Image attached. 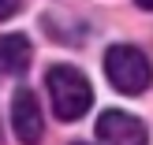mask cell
Returning <instances> with one entry per match:
<instances>
[{
    "label": "cell",
    "instance_id": "obj_5",
    "mask_svg": "<svg viewBox=\"0 0 153 145\" xmlns=\"http://www.w3.org/2000/svg\"><path fill=\"white\" fill-rule=\"evenodd\" d=\"M34 60V49L22 34H4L0 37V74H22Z\"/></svg>",
    "mask_w": 153,
    "mask_h": 145
},
{
    "label": "cell",
    "instance_id": "obj_4",
    "mask_svg": "<svg viewBox=\"0 0 153 145\" xmlns=\"http://www.w3.org/2000/svg\"><path fill=\"white\" fill-rule=\"evenodd\" d=\"M97 141L101 145H146L149 134H146V127H142V119L108 108L97 119Z\"/></svg>",
    "mask_w": 153,
    "mask_h": 145
},
{
    "label": "cell",
    "instance_id": "obj_7",
    "mask_svg": "<svg viewBox=\"0 0 153 145\" xmlns=\"http://www.w3.org/2000/svg\"><path fill=\"white\" fill-rule=\"evenodd\" d=\"M134 4H138V7H149V11H153V0H134Z\"/></svg>",
    "mask_w": 153,
    "mask_h": 145
},
{
    "label": "cell",
    "instance_id": "obj_6",
    "mask_svg": "<svg viewBox=\"0 0 153 145\" xmlns=\"http://www.w3.org/2000/svg\"><path fill=\"white\" fill-rule=\"evenodd\" d=\"M19 7H22V0H0V22H4V19H11Z\"/></svg>",
    "mask_w": 153,
    "mask_h": 145
},
{
    "label": "cell",
    "instance_id": "obj_1",
    "mask_svg": "<svg viewBox=\"0 0 153 145\" xmlns=\"http://www.w3.org/2000/svg\"><path fill=\"white\" fill-rule=\"evenodd\" d=\"M45 89H49L52 116L64 119V123L82 119L90 112V104H94V89H90L86 74H82L79 67H67V63L49 67V74H45Z\"/></svg>",
    "mask_w": 153,
    "mask_h": 145
},
{
    "label": "cell",
    "instance_id": "obj_2",
    "mask_svg": "<svg viewBox=\"0 0 153 145\" xmlns=\"http://www.w3.org/2000/svg\"><path fill=\"white\" fill-rule=\"evenodd\" d=\"M105 78H108L112 89L134 97V93H146L149 89L153 67H149L142 49H134V45H112L105 52Z\"/></svg>",
    "mask_w": 153,
    "mask_h": 145
},
{
    "label": "cell",
    "instance_id": "obj_3",
    "mask_svg": "<svg viewBox=\"0 0 153 145\" xmlns=\"http://www.w3.org/2000/svg\"><path fill=\"white\" fill-rule=\"evenodd\" d=\"M11 130H15V138H19L22 145H37L45 138L41 104H37V97L30 93L26 86L15 89V97H11Z\"/></svg>",
    "mask_w": 153,
    "mask_h": 145
}]
</instances>
